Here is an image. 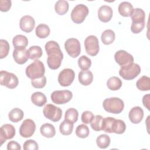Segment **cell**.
Returning a JSON list of instances; mask_svg holds the SVG:
<instances>
[{
    "instance_id": "obj_35",
    "label": "cell",
    "mask_w": 150,
    "mask_h": 150,
    "mask_svg": "<svg viewBox=\"0 0 150 150\" xmlns=\"http://www.w3.org/2000/svg\"><path fill=\"white\" fill-rule=\"evenodd\" d=\"M79 112L77 110L74 108H70L66 110L64 115V120L75 123L78 120Z\"/></svg>"
},
{
    "instance_id": "obj_28",
    "label": "cell",
    "mask_w": 150,
    "mask_h": 150,
    "mask_svg": "<svg viewBox=\"0 0 150 150\" xmlns=\"http://www.w3.org/2000/svg\"><path fill=\"white\" fill-rule=\"evenodd\" d=\"M12 44L15 48L25 47L28 45V38L22 35H17L12 39Z\"/></svg>"
},
{
    "instance_id": "obj_34",
    "label": "cell",
    "mask_w": 150,
    "mask_h": 150,
    "mask_svg": "<svg viewBox=\"0 0 150 150\" xmlns=\"http://www.w3.org/2000/svg\"><path fill=\"white\" fill-rule=\"evenodd\" d=\"M96 143L99 148L101 149L107 148L110 144V138L107 134H101L97 138Z\"/></svg>"
},
{
    "instance_id": "obj_29",
    "label": "cell",
    "mask_w": 150,
    "mask_h": 150,
    "mask_svg": "<svg viewBox=\"0 0 150 150\" xmlns=\"http://www.w3.org/2000/svg\"><path fill=\"white\" fill-rule=\"evenodd\" d=\"M137 87L141 91H149L150 90V78L143 76L136 83Z\"/></svg>"
},
{
    "instance_id": "obj_30",
    "label": "cell",
    "mask_w": 150,
    "mask_h": 150,
    "mask_svg": "<svg viewBox=\"0 0 150 150\" xmlns=\"http://www.w3.org/2000/svg\"><path fill=\"white\" fill-rule=\"evenodd\" d=\"M54 10L60 15H64L69 10L68 2L64 0L57 1L54 5Z\"/></svg>"
},
{
    "instance_id": "obj_33",
    "label": "cell",
    "mask_w": 150,
    "mask_h": 150,
    "mask_svg": "<svg viewBox=\"0 0 150 150\" xmlns=\"http://www.w3.org/2000/svg\"><path fill=\"white\" fill-rule=\"evenodd\" d=\"M126 129V125L124 121L121 120H116L114 121L112 126V132L118 134H123Z\"/></svg>"
},
{
    "instance_id": "obj_36",
    "label": "cell",
    "mask_w": 150,
    "mask_h": 150,
    "mask_svg": "<svg viewBox=\"0 0 150 150\" xmlns=\"http://www.w3.org/2000/svg\"><path fill=\"white\" fill-rule=\"evenodd\" d=\"M115 118L108 117L106 118H103L101 124V130L105 132L112 133V123Z\"/></svg>"
},
{
    "instance_id": "obj_39",
    "label": "cell",
    "mask_w": 150,
    "mask_h": 150,
    "mask_svg": "<svg viewBox=\"0 0 150 150\" xmlns=\"http://www.w3.org/2000/svg\"><path fill=\"white\" fill-rule=\"evenodd\" d=\"M103 117L100 115H96L94 117L90 122V125L92 129L96 131H100L101 130V124Z\"/></svg>"
},
{
    "instance_id": "obj_9",
    "label": "cell",
    "mask_w": 150,
    "mask_h": 150,
    "mask_svg": "<svg viewBox=\"0 0 150 150\" xmlns=\"http://www.w3.org/2000/svg\"><path fill=\"white\" fill-rule=\"evenodd\" d=\"M64 49L67 54L73 58H76L81 52L80 43L76 38L68 39L64 43Z\"/></svg>"
},
{
    "instance_id": "obj_23",
    "label": "cell",
    "mask_w": 150,
    "mask_h": 150,
    "mask_svg": "<svg viewBox=\"0 0 150 150\" xmlns=\"http://www.w3.org/2000/svg\"><path fill=\"white\" fill-rule=\"evenodd\" d=\"M132 19V22L134 23H141L145 22V13L141 8H135L133 9L131 14L130 15Z\"/></svg>"
},
{
    "instance_id": "obj_2",
    "label": "cell",
    "mask_w": 150,
    "mask_h": 150,
    "mask_svg": "<svg viewBox=\"0 0 150 150\" xmlns=\"http://www.w3.org/2000/svg\"><path fill=\"white\" fill-rule=\"evenodd\" d=\"M104 109L110 113L120 114L124 108V101L118 97H111L105 99L103 103Z\"/></svg>"
},
{
    "instance_id": "obj_24",
    "label": "cell",
    "mask_w": 150,
    "mask_h": 150,
    "mask_svg": "<svg viewBox=\"0 0 150 150\" xmlns=\"http://www.w3.org/2000/svg\"><path fill=\"white\" fill-rule=\"evenodd\" d=\"M50 32V30L49 26L43 23L38 25L35 29L36 35L40 39H45L47 38L49 35Z\"/></svg>"
},
{
    "instance_id": "obj_20",
    "label": "cell",
    "mask_w": 150,
    "mask_h": 150,
    "mask_svg": "<svg viewBox=\"0 0 150 150\" xmlns=\"http://www.w3.org/2000/svg\"><path fill=\"white\" fill-rule=\"evenodd\" d=\"M40 132L42 136L47 138H53L56 134L54 127L49 123L43 124L40 128Z\"/></svg>"
},
{
    "instance_id": "obj_37",
    "label": "cell",
    "mask_w": 150,
    "mask_h": 150,
    "mask_svg": "<svg viewBox=\"0 0 150 150\" xmlns=\"http://www.w3.org/2000/svg\"><path fill=\"white\" fill-rule=\"evenodd\" d=\"M89 134L90 130L86 125L80 124L77 127L76 129V134L79 138H87L89 135Z\"/></svg>"
},
{
    "instance_id": "obj_43",
    "label": "cell",
    "mask_w": 150,
    "mask_h": 150,
    "mask_svg": "<svg viewBox=\"0 0 150 150\" xmlns=\"http://www.w3.org/2000/svg\"><path fill=\"white\" fill-rule=\"evenodd\" d=\"M145 22L141 23H134L132 22L131 26V30L133 33L137 34L140 33L144 28Z\"/></svg>"
},
{
    "instance_id": "obj_6",
    "label": "cell",
    "mask_w": 150,
    "mask_h": 150,
    "mask_svg": "<svg viewBox=\"0 0 150 150\" xmlns=\"http://www.w3.org/2000/svg\"><path fill=\"white\" fill-rule=\"evenodd\" d=\"M0 83L2 86H5L8 88L13 89L18 86L19 80L13 73L1 70L0 72Z\"/></svg>"
},
{
    "instance_id": "obj_3",
    "label": "cell",
    "mask_w": 150,
    "mask_h": 150,
    "mask_svg": "<svg viewBox=\"0 0 150 150\" xmlns=\"http://www.w3.org/2000/svg\"><path fill=\"white\" fill-rule=\"evenodd\" d=\"M45 73V68L44 64L38 59L30 64L25 70L26 76L32 79L40 78L44 76Z\"/></svg>"
},
{
    "instance_id": "obj_19",
    "label": "cell",
    "mask_w": 150,
    "mask_h": 150,
    "mask_svg": "<svg viewBox=\"0 0 150 150\" xmlns=\"http://www.w3.org/2000/svg\"><path fill=\"white\" fill-rule=\"evenodd\" d=\"M78 78L81 84L83 86H88L93 81V75L92 72L88 70H81L79 73Z\"/></svg>"
},
{
    "instance_id": "obj_42",
    "label": "cell",
    "mask_w": 150,
    "mask_h": 150,
    "mask_svg": "<svg viewBox=\"0 0 150 150\" xmlns=\"http://www.w3.org/2000/svg\"><path fill=\"white\" fill-rule=\"evenodd\" d=\"M23 147L25 150H37L39 149L38 143L33 139L26 141L23 144Z\"/></svg>"
},
{
    "instance_id": "obj_12",
    "label": "cell",
    "mask_w": 150,
    "mask_h": 150,
    "mask_svg": "<svg viewBox=\"0 0 150 150\" xmlns=\"http://www.w3.org/2000/svg\"><path fill=\"white\" fill-rule=\"evenodd\" d=\"M36 130V124L31 119H26L21 125L19 134L23 138L32 137Z\"/></svg>"
},
{
    "instance_id": "obj_17",
    "label": "cell",
    "mask_w": 150,
    "mask_h": 150,
    "mask_svg": "<svg viewBox=\"0 0 150 150\" xmlns=\"http://www.w3.org/2000/svg\"><path fill=\"white\" fill-rule=\"evenodd\" d=\"M113 15L112 8L108 5H103L98 10V18L103 22H109Z\"/></svg>"
},
{
    "instance_id": "obj_38",
    "label": "cell",
    "mask_w": 150,
    "mask_h": 150,
    "mask_svg": "<svg viewBox=\"0 0 150 150\" xmlns=\"http://www.w3.org/2000/svg\"><path fill=\"white\" fill-rule=\"evenodd\" d=\"M78 65L82 70H86L91 67V61L88 57L83 55L78 59Z\"/></svg>"
},
{
    "instance_id": "obj_14",
    "label": "cell",
    "mask_w": 150,
    "mask_h": 150,
    "mask_svg": "<svg viewBox=\"0 0 150 150\" xmlns=\"http://www.w3.org/2000/svg\"><path fill=\"white\" fill-rule=\"evenodd\" d=\"M15 132V128L12 125L6 124L2 125L0 128V146L7 139L13 138Z\"/></svg>"
},
{
    "instance_id": "obj_18",
    "label": "cell",
    "mask_w": 150,
    "mask_h": 150,
    "mask_svg": "<svg viewBox=\"0 0 150 150\" xmlns=\"http://www.w3.org/2000/svg\"><path fill=\"white\" fill-rule=\"evenodd\" d=\"M128 117L130 121L132 123L139 124L143 119L144 111L140 107H134L129 111Z\"/></svg>"
},
{
    "instance_id": "obj_16",
    "label": "cell",
    "mask_w": 150,
    "mask_h": 150,
    "mask_svg": "<svg viewBox=\"0 0 150 150\" xmlns=\"http://www.w3.org/2000/svg\"><path fill=\"white\" fill-rule=\"evenodd\" d=\"M13 58L19 64H25L28 60V51L25 47L15 48L13 52Z\"/></svg>"
},
{
    "instance_id": "obj_10",
    "label": "cell",
    "mask_w": 150,
    "mask_h": 150,
    "mask_svg": "<svg viewBox=\"0 0 150 150\" xmlns=\"http://www.w3.org/2000/svg\"><path fill=\"white\" fill-rule=\"evenodd\" d=\"M84 47L88 54L91 56H96L100 49L97 38L94 35H90L87 36L84 40Z\"/></svg>"
},
{
    "instance_id": "obj_41",
    "label": "cell",
    "mask_w": 150,
    "mask_h": 150,
    "mask_svg": "<svg viewBox=\"0 0 150 150\" xmlns=\"http://www.w3.org/2000/svg\"><path fill=\"white\" fill-rule=\"evenodd\" d=\"M31 84L36 88H42L46 84V78L43 76L40 78L32 79L31 80Z\"/></svg>"
},
{
    "instance_id": "obj_47",
    "label": "cell",
    "mask_w": 150,
    "mask_h": 150,
    "mask_svg": "<svg viewBox=\"0 0 150 150\" xmlns=\"http://www.w3.org/2000/svg\"><path fill=\"white\" fill-rule=\"evenodd\" d=\"M149 94L144 96L142 98V103L144 107H145L148 110H149Z\"/></svg>"
},
{
    "instance_id": "obj_45",
    "label": "cell",
    "mask_w": 150,
    "mask_h": 150,
    "mask_svg": "<svg viewBox=\"0 0 150 150\" xmlns=\"http://www.w3.org/2000/svg\"><path fill=\"white\" fill-rule=\"evenodd\" d=\"M12 2L10 0H1L0 1V10L2 12L8 11L11 7Z\"/></svg>"
},
{
    "instance_id": "obj_27",
    "label": "cell",
    "mask_w": 150,
    "mask_h": 150,
    "mask_svg": "<svg viewBox=\"0 0 150 150\" xmlns=\"http://www.w3.org/2000/svg\"><path fill=\"white\" fill-rule=\"evenodd\" d=\"M24 116L23 111L18 108H14L12 109L8 114L9 119L13 122H18L21 121Z\"/></svg>"
},
{
    "instance_id": "obj_15",
    "label": "cell",
    "mask_w": 150,
    "mask_h": 150,
    "mask_svg": "<svg viewBox=\"0 0 150 150\" xmlns=\"http://www.w3.org/2000/svg\"><path fill=\"white\" fill-rule=\"evenodd\" d=\"M35 26V21L33 17L30 15L22 16L19 22L21 29L26 33H29L33 30Z\"/></svg>"
},
{
    "instance_id": "obj_7",
    "label": "cell",
    "mask_w": 150,
    "mask_h": 150,
    "mask_svg": "<svg viewBox=\"0 0 150 150\" xmlns=\"http://www.w3.org/2000/svg\"><path fill=\"white\" fill-rule=\"evenodd\" d=\"M43 113L46 118L53 122L59 121L62 116V110L59 107L51 104H48L45 106Z\"/></svg>"
},
{
    "instance_id": "obj_25",
    "label": "cell",
    "mask_w": 150,
    "mask_h": 150,
    "mask_svg": "<svg viewBox=\"0 0 150 150\" xmlns=\"http://www.w3.org/2000/svg\"><path fill=\"white\" fill-rule=\"evenodd\" d=\"M115 38V34L111 29H107L104 30L101 36L102 42L104 45H110L112 43Z\"/></svg>"
},
{
    "instance_id": "obj_1",
    "label": "cell",
    "mask_w": 150,
    "mask_h": 150,
    "mask_svg": "<svg viewBox=\"0 0 150 150\" xmlns=\"http://www.w3.org/2000/svg\"><path fill=\"white\" fill-rule=\"evenodd\" d=\"M45 50L47 54V64L48 67L52 70L60 67L63 59V54L60 50L59 45L55 41L47 42L45 46Z\"/></svg>"
},
{
    "instance_id": "obj_32",
    "label": "cell",
    "mask_w": 150,
    "mask_h": 150,
    "mask_svg": "<svg viewBox=\"0 0 150 150\" xmlns=\"http://www.w3.org/2000/svg\"><path fill=\"white\" fill-rule=\"evenodd\" d=\"M122 81L118 77L116 76H113L110 77L107 82V87L110 90H119L122 86Z\"/></svg>"
},
{
    "instance_id": "obj_4",
    "label": "cell",
    "mask_w": 150,
    "mask_h": 150,
    "mask_svg": "<svg viewBox=\"0 0 150 150\" xmlns=\"http://www.w3.org/2000/svg\"><path fill=\"white\" fill-rule=\"evenodd\" d=\"M141 73V67L137 63H131L121 67L119 70V74L124 79L131 80L137 77Z\"/></svg>"
},
{
    "instance_id": "obj_40",
    "label": "cell",
    "mask_w": 150,
    "mask_h": 150,
    "mask_svg": "<svg viewBox=\"0 0 150 150\" xmlns=\"http://www.w3.org/2000/svg\"><path fill=\"white\" fill-rule=\"evenodd\" d=\"M9 45L5 39L0 40V59H4L7 56L9 51Z\"/></svg>"
},
{
    "instance_id": "obj_8",
    "label": "cell",
    "mask_w": 150,
    "mask_h": 150,
    "mask_svg": "<svg viewBox=\"0 0 150 150\" xmlns=\"http://www.w3.org/2000/svg\"><path fill=\"white\" fill-rule=\"evenodd\" d=\"M72 92L68 90L54 91L50 96L52 101L56 104H64L71 100Z\"/></svg>"
},
{
    "instance_id": "obj_22",
    "label": "cell",
    "mask_w": 150,
    "mask_h": 150,
    "mask_svg": "<svg viewBox=\"0 0 150 150\" xmlns=\"http://www.w3.org/2000/svg\"><path fill=\"white\" fill-rule=\"evenodd\" d=\"M30 98L33 104L38 107H42L47 103L46 96L40 91H37L33 93Z\"/></svg>"
},
{
    "instance_id": "obj_26",
    "label": "cell",
    "mask_w": 150,
    "mask_h": 150,
    "mask_svg": "<svg viewBox=\"0 0 150 150\" xmlns=\"http://www.w3.org/2000/svg\"><path fill=\"white\" fill-rule=\"evenodd\" d=\"M28 51V57L31 60H37L41 57L43 54L42 48L39 46H32L29 47Z\"/></svg>"
},
{
    "instance_id": "obj_13",
    "label": "cell",
    "mask_w": 150,
    "mask_h": 150,
    "mask_svg": "<svg viewBox=\"0 0 150 150\" xmlns=\"http://www.w3.org/2000/svg\"><path fill=\"white\" fill-rule=\"evenodd\" d=\"M114 59L121 67L134 63L133 56L123 50H120L115 53Z\"/></svg>"
},
{
    "instance_id": "obj_5",
    "label": "cell",
    "mask_w": 150,
    "mask_h": 150,
    "mask_svg": "<svg viewBox=\"0 0 150 150\" xmlns=\"http://www.w3.org/2000/svg\"><path fill=\"white\" fill-rule=\"evenodd\" d=\"M88 7L84 4H78L73 9L71 12V19L73 22L77 24L81 23L88 15Z\"/></svg>"
},
{
    "instance_id": "obj_31",
    "label": "cell",
    "mask_w": 150,
    "mask_h": 150,
    "mask_svg": "<svg viewBox=\"0 0 150 150\" xmlns=\"http://www.w3.org/2000/svg\"><path fill=\"white\" fill-rule=\"evenodd\" d=\"M73 129V123L64 120L59 126L60 132L63 135H69L72 133Z\"/></svg>"
},
{
    "instance_id": "obj_46",
    "label": "cell",
    "mask_w": 150,
    "mask_h": 150,
    "mask_svg": "<svg viewBox=\"0 0 150 150\" xmlns=\"http://www.w3.org/2000/svg\"><path fill=\"white\" fill-rule=\"evenodd\" d=\"M21 149V145L19 143L14 141H9L7 144V149L11 150V149H17L20 150Z\"/></svg>"
},
{
    "instance_id": "obj_44",
    "label": "cell",
    "mask_w": 150,
    "mask_h": 150,
    "mask_svg": "<svg viewBox=\"0 0 150 150\" xmlns=\"http://www.w3.org/2000/svg\"><path fill=\"white\" fill-rule=\"evenodd\" d=\"M94 114L89 111H84L81 115V121L84 124H89L94 118Z\"/></svg>"
},
{
    "instance_id": "obj_21",
    "label": "cell",
    "mask_w": 150,
    "mask_h": 150,
    "mask_svg": "<svg viewBox=\"0 0 150 150\" xmlns=\"http://www.w3.org/2000/svg\"><path fill=\"white\" fill-rule=\"evenodd\" d=\"M134 8L132 4L129 2H122L120 4L118 10L119 13L124 17L130 16Z\"/></svg>"
},
{
    "instance_id": "obj_11",
    "label": "cell",
    "mask_w": 150,
    "mask_h": 150,
    "mask_svg": "<svg viewBox=\"0 0 150 150\" xmlns=\"http://www.w3.org/2000/svg\"><path fill=\"white\" fill-rule=\"evenodd\" d=\"M75 77L74 70L71 69H63L58 76V82L63 87H67L71 84Z\"/></svg>"
}]
</instances>
